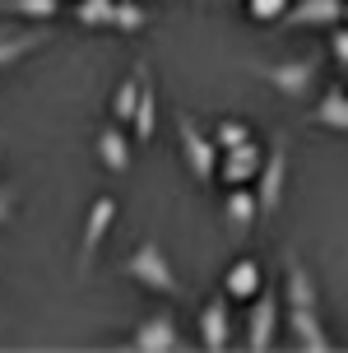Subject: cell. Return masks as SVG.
Returning <instances> with one entry per match:
<instances>
[{
	"label": "cell",
	"instance_id": "cell-1",
	"mask_svg": "<svg viewBox=\"0 0 348 353\" xmlns=\"http://www.w3.org/2000/svg\"><path fill=\"white\" fill-rule=\"evenodd\" d=\"M283 307H288V325H293V339L311 353L334 349L325 325H320V312H316V283L307 274L302 261H288V283H283Z\"/></svg>",
	"mask_w": 348,
	"mask_h": 353
},
{
	"label": "cell",
	"instance_id": "cell-2",
	"mask_svg": "<svg viewBox=\"0 0 348 353\" xmlns=\"http://www.w3.org/2000/svg\"><path fill=\"white\" fill-rule=\"evenodd\" d=\"M125 274H135L144 288H154V293H167L172 298L176 288V274H172V265H167V256H163V247H158L154 237H144L135 251H130V261H125Z\"/></svg>",
	"mask_w": 348,
	"mask_h": 353
},
{
	"label": "cell",
	"instance_id": "cell-3",
	"mask_svg": "<svg viewBox=\"0 0 348 353\" xmlns=\"http://www.w3.org/2000/svg\"><path fill=\"white\" fill-rule=\"evenodd\" d=\"M176 135H181V154H186V163H191L195 181H214L218 176V144L209 140V135H200V125L191 121V117H181L176 121Z\"/></svg>",
	"mask_w": 348,
	"mask_h": 353
},
{
	"label": "cell",
	"instance_id": "cell-4",
	"mask_svg": "<svg viewBox=\"0 0 348 353\" xmlns=\"http://www.w3.org/2000/svg\"><path fill=\"white\" fill-rule=\"evenodd\" d=\"M130 349L135 353H176V349H186L172 312H154L149 321H139L135 335H130Z\"/></svg>",
	"mask_w": 348,
	"mask_h": 353
},
{
	"label": "cell",
	"instance_id": "cell-5",
	"mask_svg": "<svg viewBox=\"0 0 348 353\" xmlns=\"http://www.w3.org/2000/svg\"><path fill=\"white\" fill-rule=\"evenodd\" d=\"M260 79L269 88H278L283 98H307L316 84V61H278V65H260Z\"/></svg>",
	"mask_w": 348,
	"mask_h": 353
},
{
	"label": "cell",
	"instance_id": "cell-6",
	"mask_svg": "<svg viewBox=\"0 0 348 353\" xmlns=\"http://www.w3.org/2000/svg\"><path fill=\"white\" fill-rule=\"evenodd\" d=\"M256 181H260V186H256L260 219H269V214L278 210V200H283V181H288V149H283V140H274V149H269V159H265Z\"/></svg>",
	"mask_w": 348,
	"mask_h": 353
},
{
	"label": "cell",
	"instance_id": "cell-7",
	"mask_svg": "<svg viewBox=\"0 0 348 353\" xmlns=\"http://www.w3.org/2000/svg\"><path fill=\"white\" fill-rule=\"evenodd\" d=\"M260 168H265V149L256 140L237 144V149H223V159H218V176L227 186H246L251 176H260Z\"/></svg>",
	"mask_w": 348,
	"mask_h": 353
},
{
	"label": "cell",
	"instance_id": "cell-8",
	"mask_svg": "<svg viewBox=\"0 0 348 353\" xmlns=\"http://www.w3.org/2000/svg\"><path fill=\"white\" fill-rule=\"evenodd\" d=\"M274 330H278V302L274 293H260L251 298V321H246V349H274Z\"/></svg>",
	"mask_w": 348,
	"mask_h": 353
},
{
	"label": "cell",
	"instance_id": "cell-9",
	"mask_svg": "<svg viewBox=\"0 0 348 353\" xmlns=\"http://www.w3.org/2000/svg\"><path fill=\"white\" fill-rule=\"evenodd\" d=\"M339 19H344V0H293L283 23H293V28H334Z\"/></svg>",
	"mask_w": 348,
	"mask_h": 353
},
{
	"label": "cell",
	"instance_id": "cell-10",
	"mask_svg": "<svg viewBox=\"0 0 348 353\" xmlns=\"http://www.w3.org/2000/svg\"><path fill=\"white\" fill-rule=\"evenodd\" d=\"M116 223V200L112 195H98L93 200V210H88V223H84V247H79V265H88L93 256H98V247H103L107 228Z\"/></svg>",
	"mask_w": 348,
	"mask_h": 353
},
{
	"label": "cell",
	"instance_id": "cell-11",
	"mask_svg": "<svg viewBox=\"0 0 348 353\" xmlns=\"http://www.w3.org/2000/svg\"><path fill=\"white\" fill-rule=\"evenodd\" d=\"M223 293H227L232 302H251V298H260V293H265V274H260V265L251 261V256L232 261V265H227V279H223Z\"/></svg>",
	"mask_w": 348,
	"mask_h": 353
},
{
	"label": "cell",
	"instance_id": "cell-12",
	"mask_svg": "<svg viewBox=\"0 0 348 353\" xmlns=\"http://www.w3.org/2000/svg\"><path fill=\"white\" fill-rule=\"evenodd\" d=\"M227 335H232V321H227V293H223V298H209L200 312V344L209 353H218L227 349Z\"/></svg>",
	"mask_w": 348,
	"mask_h": 353
},
{
	"label": "cell",
	"instance_id": "cell-13",
	"mask_svg": "<svg viewBox=\"0 0 348 353\" xmlns=\"http://www.w3.org/2000/svg\"><path fill=\"white\" fill-rule=\"evenodd\" d=\"M311 121L325 125V130L348 135V93L344 88H325V93H320V103L311 107Z\"/></svg>",
	"mask_w": 348,
	"mask_h": 353
},
{
	"label": "cell",
	"instance_id": "cell-14",
	"mask_svg": "<svg viewBox=\"0 0 348 353\" xmlns=\"http://www.w3.org/2000/svg\"><path fill=\"white\" fill-rule=\"evenodd\" d=\"M98 159L107 172H125L130 168V140L121 135V125H103L98 130Z\"/></svg>",
	"mask_w": 348,
	"mask_h": 353
},
{
	"label": "cell",
	"instance_id": "cell-15",
	"mask_svg": "<svg viewBox=\"0 0 348 353\" xmlns=\"http://www.w3.org/2000/svg\"><path fill=\"white\" fill-rule=\"evenodd\" d=\"M223 214H227V223H232V232H246L256 219H260V200H256L251 191H242V186H227Z\"/></svg>",
	"mask_w": 348,
	"mask_h": 353
},
{
	"label": "cell",
	"instance_id": "cell-16",
	"mask_svg": "<svg viewBox=\"0 0 348 353\" xmlns=\"http://www.w3.org/2000/svg\"><path fill=\"white\" fill-rule=\"evenodd\" d=\"M144 79H149V70L139 65V70L116 88V103H112V107H116V121H135V107H139V93H144Z\"/></svg>",
	"mask_w": 348,
	"mask_h": 353
},
{
	"label": "cell",
	"instance_id": "cell-17",
	"mask_svg": "<svg viewBox=\"0 0 348 353\" xmlns=\"http://www.w3.org/2000/svg\"><path fill=\"white\" fill-rule=\"evenodd\" d=\"M74 19L84 28H107V23H116V0H79Z\"/></svg>",
	"mask_w": 348,
	"mask_h": 353
},
{
	"label": "cell",
	"instance_id": "cell-18",
	"mask_svg": "<svg viewBox=\"0 0 348 353\" xmlns=\"http://www.w3.org/2000/svg\"><path fill=\"white\" fill-rule=\"evenodd\" d=\"M154 121H158V103L149 79H144V93H139V107H135V140H154Z\"/></svg>",
	"mask_w": 348,
	"mask_h": 353
},
{
	"label": "cell",
	"instance_id": "cell-19",
	"mask_svg": "<svg viewBox=\"0 0 348 353\" xmlns=\"http://www.w3.org/2000/svg\"><path fill=\"white\" fill-rule=\"evenodd\" d=\"M149 23V14H144V5L139 0H116V23L112 28H121V33H139Z\"/></svg>",
	"mask_w": 348,
	"mask_h": 353
},
{
	"label": "cell",
	"instance_id": "cell-20",
	"mask_svg": "<svg viewBox=\"0 0 348 353\" xmlns=\"http://www.w3.org/2000/svg\"><path fill=\"white\" fill-rule=\"evenodd\" d=\"M10 14H28V19H52L61 14V0H5Z\"/></svg>",
	"mask_w": 348,
	"mask_h": 353
},
{
	"label": "cell",
	"instance_id": "cell-21",
	"mask_svg": "<svg viewBox=\"0 0 348 353\" xmlns=\"http://www.w3.org/2000/svg\"><path fill=\"white\" fill-rule=\"evenodd\" d=\"M293 10V0H246V14L256 19V23H274Z\"/></svg>",
	"mask_w": 348,
	"mask_h": 353
},
{
	"label": "cell",
	"instance_id": "cell-22",
	"mask_svg": "<svg viewBox=\"0 0 348 353\" xmlns=\"http://www.w3.org/2000/svg\"><path fill=\"white\" fill-rule=\"evenodd\" d=\"M37 47V33H23V37H0V70L5 65H14L23 52H33Z\"/></svg>",
	"mask_w": 348,
	"mask_h": 353
},
{
	"label": "cell",
	"instance_id": "cell-23",
	"mask_svg": "<svg viewBox=\"0 0 348 353\" xmlns=\"http://www.w3.org/2000/svg\"><path fill=\"white\" fill-rule=\"evenodd\" d=\"M246 140H251V130H246L242 121H223L214 130V144H218V149H237V144H246Z\"/></svg>",
	"mask_w": 348,
	"mask_h": 353
},
{
	"label": "cell",
	"instance_id": "cell-24",
	"mask_svg": "<svg viewBox=\"0 0 348 353\" xmlns=\"http://www.w3.org/2000/svg\"><path fill=\"white\" fill-rule=\"evenodd\" d=\"M330 52H334V61H339V65L348 70V23H344V28L334 23V33H330Z\"/></svg>",
	"mask_w": 348,
	"mask_h": 353
},
{
	"label": "cell",
	"instance_id": "cell-25",
	"mask_svg": "<svg viewBox=\"0 0 348 353\" xmlns=\"http://www.w3.org/2000/svg\"><path fill=\"white\" fill-rule=\"evenodd\" d=\"M5 214H10V191H0V223H5Z\"/></svg>",
	"mask_w": 348,
	"mask_h": 353
},
{
	"label": "cell",
	"instance_id": "cell-26",
	"mask_svg": "<svg viewBox=\"0 0 348 353\" xmlns=\"http://www.w3.org/2000/svg\"><path fill=\"white\" fill-rule=\"evenodd\" d=\"M344 23H348V0H344Z\"/></svg>",
	"mask_w": 348,
	"mask_h": 353
},
{
	"label": "cell",
	"instance_id": "cell-27",
	"mask_svg": "<svg viewBox=\"0 0 348 353\" xmlns=\"http://www.w3.org/2000/svg\"><path fill=\"white\" fill-rule=\"evenodd\" d=\"M0 37H5V33H0Z\"/></svg>",
	"mask_w": 348,
	"mask_h": 353
}]
</instances>
